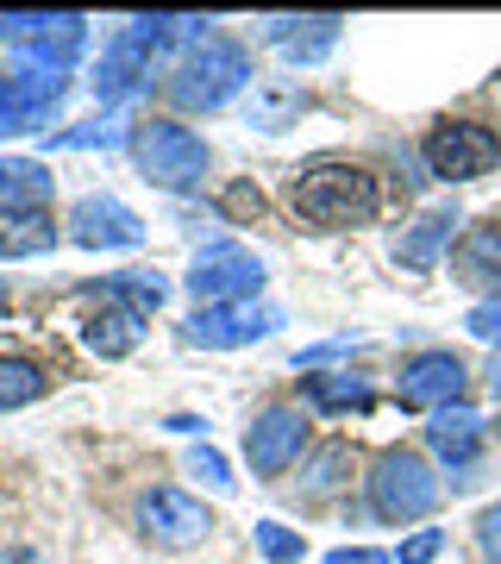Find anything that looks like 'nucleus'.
<instances>
[{
    "instance_id": "obj_19",
    "label": "nucleus",
    "mask_w": 501,
    "mask_h": 564,
    "mask_svg": "<svg viewBox=\"0 0 501 564\" xmlns=\"http://www.w3.org/2000/svg\"><path fill=\"white\" fill-rule=\"evenodd\" d=\"M100 302H113V307H126V314L151 321V314L170 302V276H157V270H113V276H100Z\"/></svg>"
},
{
    "instance_id": "obj_26",
    "label": "nucleus",
    "mask_w": 501,
    "mask_h": 564,
    "mask_svg": "<svg viewBox=\"0 0 501 564\" xmlns=\"http://www.w3.org/2000/svg\"><path fill=\"white\" fill-rule=\"evenodd\" d=\"M251 540H258V552L270 564H301L307 558V540H301L295 527H282V521H258L251 527Z\"/></svg>"
},
{
    "instance_id": "obj_22",
    "label": "nucleus",
    "mask_w": 501,
    "mask_h": 564,
    "mask_svg": "<svg viewBox=\"0 0 501 564\" xmlns=\"http://www.w3.org/2000/svg\"><path fill=\"white\" fill-rule=\"evenodd\" d=\"M139 339H144V321L126 314V307H113V302L81 326V345H88L95 358H126V351H139Z\"/></svg>"
},
{
    "instance_id": "obj_10",
    "label": "nucleus",
    "mask_w": 501,
    "mask_h": 564,
    "mask_svg": "<svg viewBox=\"0 0 501 564\" xmlns=\"http://www.w3.org/2000/svg\"><path fill=\"white\" fill-rule=\"evenodd\" d=\"M464 358L458 351H414L395 377V402L421 408V414H445V408H464Z\"/></svg>"
},
{
    "instance_id": "obj_3",
    "label": "nucleus",
    "mask_w": 501,
    "mask_h": 564,
    "mask_svg": "<svg viewBox=\"0 0 501 564\" xmlns=\"http://www.w3.org/2000/svg\"><path fill=\"white\" fill-rule=\"evenodd\" d=\"M132 163H139V176L151 188H163V195H195L214 158H207V139H200L195 126L157 113V120L132 126Z\"/></svg>"
},
{
    "instance_id": "obj_4",
    "label": "nucleus",
    "mask_w": 501,
    "mask_h": 564,
    "mask_svg": "<svg viewBox=\"0 0 501 564\" xmlns=\"http://www.w3.org/2000/svg\"><path fill=\"white\" fill-rule=\"evenodd\" d=\"M363 496H370V514L389 527H407V521H426L433 508H439L445 484L433 477V464L421 452H407V445H389L377 464H370V477H363Z\"/></svg>"
},
{
    "instance_id": "obj_39",
    "label": "nucleus",
    "mask_w": 501,
    "mask_h": 564,
    "mask_svg": "<svg viewBox=\"0 0 501 564\" xmlns=\"http://www.w3.org/2000/svg\"><path fill=\"white\" fill-rule=\"evenodd\" d=\"M495 433H501V421H495Z\"/></svg>"
},
{
    "instance_id": "obj_29",
    "label": "nucleus",
    "mask_w": 501,
    "mask_h": 564,
    "mask_svg": "<svg viewBox=\"0 0 501 564\" xmlns=\"http://www.w3.org/2000/svg\"><path fill=\"white\" fill-rule=\"evenodd\" d=\"M126 132L113 120H88V126H76V132H57V144L63 151H95V144H120Z\"/></svg>"
},
{
    "instance_id": "obj_6",
    "label": "nucleus",
    "mask_w": 501,
    "mask_h": 564,
    "mask_svg": "<svg viewBox=\"0 0 501 564\" xmlns=\"http://www.w3.org/2000/svg\"><path fill=\"white\" fill-rule=\"evenodd\" d=\"M501 163V132L482 120H439L426 132V170L439 182H477Z\"/></svg>"
},
{
    "instance_id": "obj_11",
    "label": "nucleus",
    "mask_w": 501,
    "mask_h": 564,
    "mask_svg": "<svg viewBox=\"0 0 501 564\" xmlns=\"http://www.w3.org/2000/svg\"><path fill=\"white\" fill-rule=\"evenodd\" d=\"M69 239L81 251H132V245H144V220L120 195H81L69 207Z\"/></svg>"
},
{
    "instance_id": "obj_32",
    "label": "nucleus",
    "mask_w": 501,
    "mask_h": 564,
    "mask_svg": "<svg viewBox=\"0 0 501 564\" xmlns=\"http://www.w3.org/2000/svg\"><path fill=\"white\" fill-rule=\"evenodd\" d=\"M320 564H395V552H382V545H333Z\"/></svg>"
},
{
    "instance_id": "obj_36",
    "label": "nucleus",
    "mask_w": 501,
    "mask_h": 564,
    "mask_svg": "<svg viewBox=\"0 0 501 564\" xmlns=\"http://www.w3.org/2000/svg\"><path fill=\"white\" fill-rule=\"evenodd\" d=\"M0 564H51L39 552V545H7V552H0Z\"/></svg>"
},
{
    "instance_id": "obj_16",
    "label": "nucleus",
    "mask_w": 501,
    "mask_h": 564,
    "mask_svg": "<svg viewBox=\"0 0 501 564\" xmlns=\"http://www.w3.org/2000/svg\"><path fill=\"white\" fill-rule=\"evenodd\" d=\"M426 452L458 477V470H470L482 452V421L470 414V408H445V414H433L426 421Z\"/></svg>"
},
{
    "instance_id": "obj_15",
    "label": "nucleus",
    "mask_w": 501,
    "mask_h": 564,
    "mask_svg": "<svg viewBox=\"0 0 501 564\" xmlns=\"http://www.w3.org/2000/svg\"><path fill=\"white\" fill-rule=\"evenodd\" d=\"M307 113V88L288 76H263L251 82V95H244V126L251 132H288V126Z\"/></svg>"
},
{
    "instance_id": "obj_5",
    "label": "nucleus",
    "mask_w": 501,
    "mask_h": 564,
    "mask_svg": "<svg viewBox=\"0 0 501 564\" xmlns=\"http://www.w3.org/2000/svg\"><path fill=\"white\" fill-rule=\"evenodd\" d=\"M188 295H195L200 307H226V302H258L263 289V258L251 251V245L239 239H214L200 245L195 263H188Z\"/></svg>"
},
{
    "instance_id": "obj_8",
    "label": "nucleus",
    "mask_w": 501,
    "mask_h": 564,
    "mask_svg": "<svg viewBox=\"0 0 501 564\" xmlns=\"http://www.w3.org/2000/svg\"><path fill=\"white\" fill-rule=\"evenodd\" d=\"M307 458V414L288 402H270L263 414H251V426H244V464L258 470L263 484L270 477H282L288 464Z\"/></svg>"
},
{
    "instance_id": "obj_9",
    "label": "nucleus",
    "mask_w": 501,
    "mask_h": 564,
    "mask_svg": "<svg viewBox=\"0 0 501 564\" xmlns=\"http://www.w3.org/2000/svg\"><path fill=\"white\" fill-rule=\"evenodd\" d=\"M282 326V307H258V302H226V307H195L182 339L200 351H244V345L270 339Z\"/></svg>"
},
{
    "instance_id": "obj_34",
    "label": "nucleus",
    "mask_w": 501,
    "mask_h": 564,
    "mask_svg": "<svg viewBox=\"0 0 501 564\" xmlns=\"http://www.w3.org/2000/svg\"><path fill=\"white\" fill-rule=\"evenodd\" d=\"M226 214H263V195L251 188V182H239V188L226 195Z\"/></svg>"
},
{
    "instance_id": "obj_12",
    "label": "nucleus",
    "mask_w": 501,
    "mask_h": 564,
    "mask_svg": "<svg viewBox=\"0 0 501 564\" xmlns=\"http://www.w3.org/2000/svg\"><path fill=\"white\" fill-rule=\"evenodd\" d=\"M151 63H157V51L139 39V32H113L107 39V51H100V69H95V95L107 107L132 101L144 82H151Z\"/></svg>"
},
{
    "instance_id": "obj_31",
    "label": "nucleus",
    "mask_w": 501,
    "mask_h": 564,
    "mask_svg": "<svg viewBox=\"0 0 501 564\" xmlns=\"http://www.w3.org/2000/svg\"><path fill=\"white\" fill-rule=\"evenodd\" d=\"M464 326H470L477 339L501 345V302H477V307H470V314H464Z\"/></svg>"
},
{
    "instance_id": "obj_18",
    "label": "nucleus",
    "mask_w": 501,
    "mask_h": 564,
    "mask_svg": "<svg viewBox=\"0 0 501 564\" xmlns=\"http://www.w3.org/2000/svg\"><path fill=\"white\" fill-rule=\"evenodd\" d=\"M301 402L314 408V414H363L377 395L351 370H314V377H301Z\"/></svg>"
},
{
    "instance_id": "obj_17",
    "label": "nucleus",
    "mask_w": 501,
    "mask_h": 564,
    "mask_svg": "<svg viewBox=\"0 0 501 564\" xmlns=\"http://www.w3.org/2000/svg\"><path fill=\"white\" fill-rule=\"evenodd\" d=\"M451 276L464 289H501V226H470L451 245Z\"/></svg>"
},
{
    "instance_id": "obj_33",
    "label": "nucleus",
    "mask_w": 501,
    "mask_h": 564,
    "mask_svg": "<svg viewBox=\"0 0 501 564\" xmlns=\"http://www.w3.org/2000/svg\"><path fill=\"white\" fill-rule=\"evenodd\" d=\"M7 132H25V113H20V88H13V76H0V139Z\"/></svg>"
},
{
    "instance_id": "obj_13",
    "label": "nucleus",
    "mask_w": 501,
    "mask_h": 564,
    "mask_svg": "<svg viewBox=\"0 0 501 564\" xmlns=\"http://www.w3.org/2000/svg\"><path fill=\"white\" fill-rule=\"evenodd\" d=\"M339 32H345V20L339 13H314V20H295V13H276V20H263L258 25V39H270L282 51L288 63H326L333 57V44H339Z\"/></svg>"
},
{
    "instance_id": "obj_20",
    "label": "nucleus",
    "mask_w": 501,
    "mask_h": 564,
    "mask_svg": "<svg viewBox=\"0 0 501 564\" xmlns=\"http://www.w3.org/2000/svg\"><path fill=\"white\" fill-rule=\"evenodd\" d=\"M451 232H458V207H433V214L414 220V232L395 245V263H407V270H433V263L445 258Z\"/></svg>"
},
{
    "instance_id": "obj_2",
    "label": "nucleus",
    "mask_w": 501,
    "mask_h": 564,
    "mask_svg": "<svg viewBox=\"0 0 501 564\" xmlns=\"http://www.w3.org/2000/svg\"><path fill=\"white\" fill-rule=\"evenodd\" d=\"M239 88H251V51L232 39H200L176 57V69L163 76V95L176 113H220Z\"/></svg>"
},
{
    "instance_id": "obj_38",
    "label": "nucleus",
    "mask_w": 501,
    "mask_h": 564,
    "mask_svg": "<svg viewBox=\"0 0 501 564\" xmlns=\"http://www.w3.org/2000/svg\"><path fill=\"white\" fill-rule=\"evenodd\" d=\"M0 307H7V282H0Z\"/></svg>"
},
{
    "instance_id": "obj_27",
    "label": "nucleus",
    "mask_w": 501,
    "mask_h": 564,
    "mask_svg": "<svg viewBox=\"0 0 501 564\" xmlns=\"http://www.w3.org/2000/svg\"><path fill=\"white\" fill-rule=\"evenodd\" d=\"M188 477H200L207 489H232V464H226L220 452H214V445L200 440L195 452H188Z\"/></svg>"
},
{
    "instance_id": "obj_7",
    "label": "nucleus",
    "mask_w": 501,
    "mask_h": 564,
    "mask_svg": "<svg viewBox=\"0 0 501 564\" xmlns=\"http://www.w3.org/2000/svg\"><path fill=\"white\" fill-rule=\"evenodd\" d=\"M139 533L157 545V552H188V545H200L214 533V514H207L188 489L157 484V489L139 496Z\"/></svg>"
},
{
    "instance_id": "obj_21",
    "label": "nucleus",
    "mask_w": 501,
    "mask_h": 564,
    "mask_svg": "<svg viewBox=\"0 0 501 564\" xmlns=\"http://www.w3.org/2000/svg\"><path fill=\"white\" fill-rule=\"evenodd\" d=\"M351 470H358V452L345 440L307 445V458H301V496H333V489L351 484Z\"/></svg>"
},
{
    "instance_id": "obj_30",
    "label": "nucleus",
    "mask_w": 501,
    "mask_h": 564,
    "mask_svg": "<svg viewBox=\"0 0 501 564\" xmlns=\"http://www.w3.org/2000/svg\"><path fill=\"white\" fill-rule=\"evenodd\" d=\"M477 552H482V564H501V502H489L477 514Z\"/></svg>"
},
{
    "instance_id": "obj_28",
    "label": "nucleus",
    "mask_w": 501,
    "mask_h": 564,
    "mask_svg": "<svg viewBox=\"0 0 501 564\" xmlns=\"http://www.w3.org/2000/svg\"><path fill=\"white\" fill-rule=\"evenodd\" d=\"M439 552H445V527H421L395 545V564H433Z\"/></svg>"
},
{
    "instance_id": "obj_25",
    "label": "nucleus",
    "mask_w": 501,
    "mask_h": 564,
    "mask_svg": "<svg viewBox=\"0 0 501 564\" xmlns=\"http://www.w3.org/2000/svg\"><path fill=\"white\" fill-rule=\"evenodd\" d=\"M57 232H51V214H32V220H13L0 232V258H32V251H51Z\"/></svg>"
},
{
    "instance_id": "obj_37",
    "label": "nucleus",
    "mask_w": 501,
    "mask_h": 564,
    "mask_svg": "<svg viewBox=\"0 0 501 564\" xmlns=\"http://www.w3.org/2000/svg\"><path fill=\"white\" fill-rule=\"evenodd\" d=\"M489 389L501 395V345H495V358H489Z\"/></svg>"
},
{
    "instance_id": "obj_35",
    "label": "nucleus",
    "mask_w": 501,
    "mask_h": 564,
    "mask_svg": "<svg viewBox=\"0 0 501 564\" xmlns=\"http://www.w3.org/2000/svg\"><path fill=\"white\" fill-rule=\"evenodd\" d=\"M163 426H170V433H188V440H195V433L207 440V421H200V414H170Z\"/></svg>"
},
{
    "instance_id": "obj_23",
    "label": "nucleus",
    "mask_w": 501,
    "mask_h": 564,
    "mask_svg": "<svg viewBox=\"0 0 501 564\" xmlns=\"http://www.w3.org/2000/svg\"><path fill=\"white\" fill-rule=\"evenodd\" d=\"M13 88H20L25 126H44L51 113H57V101L69 95V76H51V69H20V76H13Z\"/></svg>"
},
{
    "instance_id": "obj_24",
    "label": "nucleus",
    "mask_w": 501,
    "mask_h": 564,
    "mask_svg": "<svg viewBox=\"0 0 501 564\" xmlns=\"http://www.w3.org/2000/svg\"><path fill=\"white\" fill-rule=\"evenodd\" d=\"M44 364L32 358H0V414H13V408H32L44 395Z\"/></svg>"
},
{
    "instance_id": "obj_1",
    "label": "nucleus",
    "mask_w": 501,
    "mask_h": 564,
    "mask_svg": "<svg viewBox=\"0 0 501 564\" xmlns=\"http://www.w3.org/2000/svg\"><path fill=\"white\" fill-rule=\"evenodd\" d=\"M288 202L307 226H320V232H345V226H370L382 214V188L377 176L363 170V163H307L288 188Z\"/></svg>"
},
{
    "instance_id": "obj_14",
    "label": "nucleus",
    "mask_w": 501,
    "mask_h": 564,
    "mask_svg": "<svg viewBox=\"0 0 501 564\" xmlns=\"http://www.w3.org/2000/svg\"><path fill=\"white\" fill-rule=\"evenodd\" d=\"M51 195H57V176L39 158H0V220L51 214Z\"/></svg>"
}]
</instances>
